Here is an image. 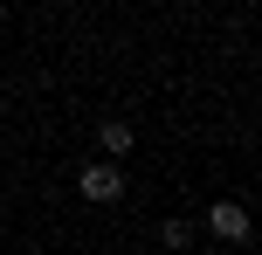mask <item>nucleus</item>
Masks as SVG:
<instances>
[{"label":"nucleus","mask_w":262,"mask_h":255,"mask_svg":"<svg viewBox=\"0 0 262 255\" xmlns=\"http://www.w3.org/2000/svg\"><path fill=\"white\" fill-rule=\"evenodd\" d=\"M159 242H166V248H186V242H193V221H159Z\"/></svg>","instance_id":"obj_4"},{"label":"nucleus","mask_w":262,"mask_h":255,"mask_svg":"<svg viewBox=\"0 0 262 255\" xmlns=\"http://www.w3.org/2000/svg\"><path fill=\"white\" fill-rule=\"evenodd\" d=\"M97 145H104V159H124V152H131V124L124 118H104V124H97Z\"/></svg>","instance_id":"obj_3"},{"label":"nucleus","mask_w":262,"mask_h":255,"mask_svg":"<svg viewBox=\"0 0 262 255\" xmlns=\"http://www.w3.org/2000/svg\"><path fill=\"white\" fill-rule=\"evenodd\" d=\"M207 228L221 235V242H249V207H242V200H214L207 207Z\"/></svg>","instance_id":"obj_2"},{"label":"nucleus","mask_w":262,"mask_h":255,"mask_svg":"<svg viewBox=\"0 0 262 255\" xmlns=\"http://www.w3.org/2000/svg\"><path fill=\"white\" fill-rule=\"evenodd\" d=\"M76 187H83L90 207H118V200H124V166H118V159H97V166L76 173Z\"/></svg>","instance_id":"obj_1"}]
</instances>
